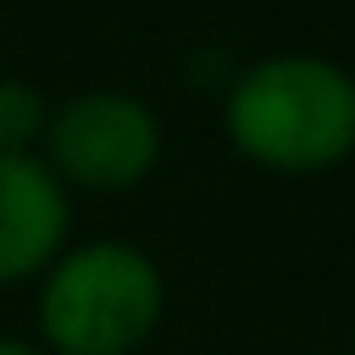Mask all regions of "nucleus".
<instances>
[{"label":"nucleus","instance_id":"4","mask_svg":"<svg viewBox=\"0 0 355 355\" xmlns=\"http://www.w3.org/2000/svg\"><path fill=\"white\" fill-rule=\"evenodd\" d=\"M72 194L39 155H0V288L33 283L67 250Z\"/></svg>","mask_w":355,"mask_h":355},{"label":"nucleus","instance_id":"3","mask_svg":"<svg viewBox=\"0 0 355 355\" xmlns=\"http://www.w3.org/2000/svg\"><path fill=\"white\" fill-rule=\"evenodd\" d=\"M39 161L67 183V194L139 189L161 161V116L133 89H78L50 105Z\"/></svg>","mask_w":355,"mask_h":355},{"label":"nucleus","instance_id":"1","mask_svg":"<svg viewBox=\"0 0 355 355\" xmlns=\"http://www.w3.org/2000/svg\"><path fill=\"white\" fill-rule=\"evenodd\" d=\"M222 128L266 172H327L355 150V78L327 55H266L227 83Z\"/></svg>","mask_w":355,"mask_h":355},{"label":"nucleus","instance_id":"6","mask_svg":"<svg viewBox=\"0 0 355 355\" xmlns=\"http://www.w3.org/2000/svg\"><path fill=\"white\" fill-rule=\"evenodd\" d=\"M0 355H44V344H28V338H11V333H0Z\"/></svg>","mask_w":355,"mask_h":355},{"label":"nucleus","instance_id":"5","mask_svg":"<svg viewBox=\"0 0 355 355\" xmlns=\"http://www.w3.org/2000/svg\"><path fill=\"white\" fill-rule=\"evenodd\" d=\"M44 122H50L44 89H39L33 78L6 72V78H0V155H39Z\"/></svg>","mask_w":355,"mask_h":355},{"label":"nucleus","instance_id":"2","mask_svg":"<svg viewBox=\"0 0 355 355\" xmlns=\"http://www.w3.org/2000/svg\"><path fill=\"white\" fill-rule=\"evenodd\" d=\"M166 311V277L128 239L67 244L39 277L44 355H133Z\"/></svg>","mask_w":355,"mask_h":355}]
</instances>
